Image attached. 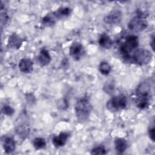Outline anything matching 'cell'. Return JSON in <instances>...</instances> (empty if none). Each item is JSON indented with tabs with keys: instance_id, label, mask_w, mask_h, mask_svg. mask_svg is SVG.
Listing matches in <instances>:
<instances>
[{
	"instance_id": "obj_16",
	"label": "cell",
	"mask_w": 155,
	"mask_h": 155,
	"mask_svg": "<svg viewBox=\"0 0 155 155\" xmlns=\"http://www.w3.org/2000/svg\"><path fill=\"white\" fill-rule=\"evenodd\" d=\"M99 45L104 49H110L113 46V41L111 38L107 34H102L98 41Z\"/></svg>"
},
{
	"instance_id": "obj_27",
	"label": "cell",
	"mask_w": 155,
	"mask_h": 155,
	"mask_svg": "<svg viewBox=\"0 0 155 155\" xmlns=\"http://www.w3.org/2000/svg\"><path fill=\"white\" fill-rule=\"evenodd\" d=\"M150 45L151 48L153 49V50L154 51V35H153V36L151 37V40L150 41Z\"/></svg>"
},
{
	"instance_id": "obj_8",
	"label": "cell",
	"mask_w": 155,
	"mask_h": 155,
	"mask_svg": "<svg viewBox=\"0 0 155 155\" xmlns=\"http://www.w3.org/2000/svg\"><path fill=\"white\" fill-rule=\"evenodd\" d=\"M122 20V12L118 9L111 11L104 18V21L108 25H116L119 24Z\"/></svg>"
},
{
	"instance_id": "obj_23",
	"label": "cell",
	"mask_w": 155,
	"mask_h": 155,
	"mask_svg": "<svg viewBox=\"0 0 155 155\" xmlns=\"http://www.w3.org/2000/svg\"><path fill=\"white\" fill-rule=\"evenodd\" d=\"M90 153L91 154H106L107 153L106 148L104 146H97L91 149Z\"/></svg>"
},
{
	"instance_id": "obj_9",
	"label": "cell",
	"mask_w": 155,
	"mask_h": 155,
	"mask_svg": "<svg viewBox=\"0 0 155 155\" xmlns=\"http://www.w3.org/2000/svg\"><path fill=\"white\" fill-rule=\"evenodd\" d=\"M23 43L22 38L16 33H12L8 39L7 47L8 48L18 50L21 48Z\"/></svg>"
},
{
	"instance_id": "obj_12",
	"label": "cell",
	"mask_w": 155,
	"mask_h": 155,
	"mask_svg": "<svg viewBox=\"0 0 155 155\" xmlns=\"http://www.w3.org/2000/svg\"><path fill=\"white\" fill-rule=\"evenodd\" d=\"M70 136V134L67 132H61L58 136L52 138L51 142L55 148H61L64 146Z\"/></svg>"
},
{
	"instance_id": "obj_2",
	"label": "cell",
	"mask_w": 155,
	"mask_h": 155,
	"mask_svg": "<svg viewBox=\"0 0 155 155\" xmlns=\"http://www.w3.org/2000/svg\"><path fill=\"white\" fill-rule=\"evenodd\" d=\"M75 114L79 122H84L88 120L92 111V105L89 98L84 96L77 99L74 105Z\"/></svg>"
},
{
	"instance_id": "obj_21",
	"label": "cell",
	"mask_w": 155,
	"mask_h": 155,
	"mask_svg": "<svg viewBox=\"0 0 155 155\" xmlns=\"http://www.w3.org/2000/svg\"><path fill=\"white\" fill-rule=\"evenodd\" d=\"M99 70L103 75H108L111 71V65L106 61H102L99 65Z\"/></svg>"
},
{
	"instance_id": "obj_1",
	"label": "cell",
	"mask_w": 155,
	"mask_h": 155,
	"mask_svg": "<svg viewBox=\"0 0 155 155\" xmlns=\"http://www.w3.org/2000/svg\"><path fill=\"white\" fill-rule=\"evenodd\" d=\"M151 87L147 81L142 82L139 84L136 90L133 100L136 106L140 109L147 108L151 100Z\"/></svg>"
},
{
	"instance_id": "obj_14",
	"label": "cell",
	"mask_w": 155,
	"mask_h": 155,
	"mask_svg": "<svg viewBox=\"0 0 155 155\" xmlns=\"http://www.w3.org/2000/svg\"><path fill=\"white\" fill-rule=\"evenodd\" d=\"M114 148L119 154L124 153L128 147L127 141L122 137H117L114 139Z\"/></svg>"
},
{
	"instance_id": "obj_25",
	"label": "cell",
	"mask_w": 155,
	"mask_h": 155,
	"mask_svg": "<svg viewBox=\"0 0 155 155\" xmlns=\"http://www.w3.org/2000/svg\"><path fill=\"white\" fill-rule=\"evenodd\" d=\"M148 134L149 136L150 139L154 142V137H155V128H154V125L153 124L151 126H150L148 128Z\"/></svg>"
},
{
	"instance_id": "obj_24",
	"label": "cell",
	"mask_w": 155,
	"mask_h": 155,
	"mask_svg": "<svg viewBox=\"0 0 155 155\" xmlns=\"http://www.w3.org/2000/svg\"><path fill=\"white\" fill-rule=\"evenodd\" d=\"M68 107V103L65 99H61L58 102V108L61 110H65Z\"/></svg>"
},
{
	"instance_id": "obj_26",
	"label": "cell",
	"mask_w": 155,
	"mask_h": 155,
	"mask_svg": "<svg viewBox=\"0 0 155 155\" xmlns=\"http://www.w3.org/2000/svg\"><path fill=\"white\" fill-rule=\"evenodd\" d=\"M113 86L111 85V84H106V85L104 86V88L105 89V88H106V90H105V91H106V93H111V91H112V90L113 89Z\"/></svg>"
},
{
	"instance_id": "obj_17",
	"label": "cell",
	"mask_w": 155,
	"mask_h": 155,
	"mask_svg": "<svg viewBox=\"0 0 155 155\" xmlns=\"http://www.w3.org/2000/svg\"><path fill=\"white\" fill-rule=\"evenodd\" d=\"M57 20L53 12H51L47 14L42 18V24L45 27H51L55 24Z\"/></svg>"
},
{
	"instance_id": "obj_11",
	"label": "cell",
	"mask_w": 155,
	"mask_h": 155,
	"mask_svg": "<svg viewBox=\"0 0 155 155\" xmlns=\"http://www.w3.org/2000/svg\"><path fill=\"white\" fill-rule=\"evenodd\" d=\"M2 147L7 154L12 153L16 149V142L15 139L10 136H4L2 138Z\"/></svg>"
},
{
	"instance_id": "obj_5",
	"label": "cell",
	"mask_w": 155,
	"mask_h": 155,
	"mask_svg": "<svg viewBox=\"0 0 155 155\" xmlns=\"http://www.w3.org/2000/svg\"><path fill=\"white\" fill-rule=\"evenodd\" d=\"M148 25L145 14L140 11L137 12V14L127 24L128 29L133 32H140L145 30Z\"/></svg>"
},
{
	"instance_id": "obj_22",
	"label": "cell",
	"mask_w": 155,
	"mask_h": 155,
	"mask_svg": "<svg viewBox=\"0 0 155 155\" xmlns=\"http://www.w3.org/2000/svg\"><path fill=\"white\" fill-rule=\"evenodd\" d=\"M2 113L8 116H12L15 113V110L10 105L5 104L2 106L1 109Z\"/></svg>"
},
{
	"instance_id": "obj_6",
	"label": "cell",
	"mask_w": 155,
	"mask_h": 155,
	"mask_svg": "<svg viewBox=\"0 0 155 155\" xmlns=\"http://www.w3.org/2000/svg\"><path fill=\"white\" fill-rule=\"evenodd\" d=\"M127 106V99L124 94H119L111 97L106 104V108L111 112L115 113L123 110Z\"/></svg>"
},
{
	"instance_id": "obj_4",
	"label": "cell",
	"mask_w": 155,
	"mask_h": 155,
	"mask_svg": "<svg viewBox=\"0 0 155 155\" xmlns=\"http://www.w3.org/2000/svg\"><path fill=\"white\" fill-rule=\"evenodd\" d=\"M152 59L153 54L150 50L140 48L136 49L130 54L127 62L142 66L148 64L152 61Z\"/></svg>"
},
{
	"instance_id": "obj_15",
	"label": "cell",
	"mask_w": 155,
	"mask_h": 155,
	"mask_svg": "<svg viewBox=\"0 0 155 155\" xmlns=\"http://www.w3.org/2000/svg\"><path fill=\"white\" fill-rule=\"evenodd\" d=\"M72 12L71 8H70L68 7H61L59 8H58L56 11L53 12V13L56 18V19H62L67 18L69 16Z\"/></svg>"
},
{
	"instance_id": "obj_3",
	"label": "cell",
	"mask_w": 155,
	"mask_h": 155,
	"mask_svg": "<svg viewBox=\"0 0 155 155\" xmlns=\"http://www.w3.org/2000/svg\"><path fill=\"white\" fill-rule=\"evenodd\" d=\"M139 39L137 36L134 35H128L125 38L124 42L119 47V51L125 62H128L130 54L137 48Z\"/></svg>"
},
{
	"instance_id": "obj_10",
	"label": "cell",
	"mask_w": 155,
	"mask_h": 155,
	"mask_svg": "<svg viewBox=\"0 0 155 155\" xmlns=\"http://www.w3.org/2000/svg\"><path fill=\"white\" fill-rule=\"evenodd\" d=\"M18 67L23 73H31L33 70V62L30 58H22L19 62Z\"/></svg>"
},
{
	"instance_id": "obj_13",
	"label": "cell",
	"mask_w": 155,
	"mask_h": 155,
	"mask_svg": "<svg viewBox=\"0 0 155 155\" xmlns=\"http://www.w3.org/2000/svg\"><path fill=\"white\" fill-rule=\"evenodd\" d=\"M38 61L42 67L47 66L50 63L51 61V57L48 50L43 48L39 51L38 56Z\"/></svg>"
},
{
	"instance_id": "obj_18",
	"label": "cell",
	"mask_w": 155,
	"mask_h": 155,
	"mask_svg": "<svg viewBox=\"0 0 155 155\" xmlns=\"http://www.w3.org/2000/svg\"><path fill=\"white\" fill-rule=\"evenodd\" d=\"M16 134L21 137L25 139L30 133V128L25 124H21L16 128Z\"/></svg>"
},
{
	"instance_id": "obj_19",
	"label": "cell",
	"mask_w": 155,
	"mask_h": 155,
	"mask_svg": "<svg viewBox=\"0 0 155 155\" xmlns=\"http://www.w3.org/2000/svg\"><path fill=\"white\" fill-rule=\"evenodd\" d=\"M1 29H2L3 27L5 25L9 19L8 15L5 8V5L3 4L2 1L1 2Z\"/></svg>"
},
{
	"instance_id": "obj_20",
	"label": "cell",
	"mask_w": 155,
	"mask_h": 155,
	"mask_svg": "<svg viewBox=\"0 0 155 155\" xmlns=\"http://www.w3.org/2000/svg\"><path fill=\"white\" fill-rule=\"evenodd\" d=\"M47 142L44 138L38 137L33 140V145L36 150H41L46 147Z\"/></svg>"
},
{
	"instance_id": "obj_7",
	"label": "cell",
	"mask_w": 155,
	"mask_h": 155,
	"mask_svg": "<svg viewBox=\"0 0 155 155\" xmlns=\"http://www.w3.org/2000/svg\"><path fill=\"white\" fill-rule=\"evenodd\" d=\"M85 51L82 44L79 42H74L69 48L70 56L75 61L80 60L85 54Z\"/></svg>"
}]
</instances>
